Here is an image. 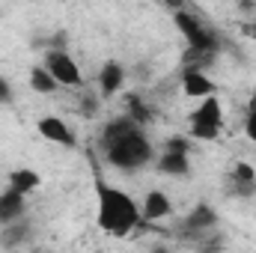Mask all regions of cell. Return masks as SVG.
Returning a JSON list of instances; mask_svg holds the SVG:
<instances>
[{
  "label": "cell",
  "instance_id": "obj_1",
  "mask_svg": "<svg viewBox=\"0 0 256 253\" xmlns=\"http://www.w3.org/2000/svg\"><path fill=\"white\" fill-rule=\"evenodd\" d=\"M98 149H102L104 161L122 173H137V170L149 167L155 158V149H152L143 126L134 122L128 114L104 122V128L98 131Z\"/></svg>",
  "mask_w": 256,
  "mask_h": 253
},
{
  "label": "cell",
  "instance_id": "obj_2",
  "mask_svg": "<svg viewBox=\"0 0 256 253\" xmlns=\"http://www.w3.org/2000/svg\"><path fill=\"white\" fill-rule=\"evenodd\" d=\"M96 220L108 236H128L140 220V202L116 185H96Z\"/></svg>",
  "mask_w": 256,
  "mask_h": 253
},
{
  "label": "cell",
  "instance_id": "obj_3",
  "mask_svg": "<svg viewBox=\"0 0 256 253\" xmlns=\"http://www.w3.org/2000/svg\"><path fill=\"white\" fill-rule=\"evenodd\" d=\"M220 128H224V104L218 96H206L200 98V104L191 110L188 116V134L194 140H218L220 137Z\"/></svg>",
  "mask_w": 256,
  "mask_h": 253
},
{
  "label": "cell",
  "instance_id": "obj_4",
  "mask_svg": "<svg viewBox=\"0 0 256 253\" xmlns=\"http://www.w3.org/2000/svg\"><path fill=\"white\" fill-rule=\"evenodd\" d=\"M173 24H176V30L188 39V48H208V51H218V48H220L218 36L200 21V15H191L188 9H176V12H173Z\"/></svg>",
  "mask_w": 256,
  "mask_h": 253
},
{
  "label": "cell",
  "instance_id": "obj_5",
  "mask_svg": "<svg viewBox=\"0 0 256 253\" xmlns=\"http://www.w3.org/2000/svg\"><path fill=\"white\" fill-rule=\"evenodd\" d=\"M42 66L57 78V84L60 86H84V74H80V66L74 63V57L68 54V51H63V48H51L48 54H45V60H42Z\"/></svg>",
  "mask_w": 256,
  "mask_h": 253
},
{
  "label": "cell",
  "instance_id": "obj_6",
  "mask_svg": "<svg viewBox=\"0 0 256 253\" xmlns=\"http://www.w3.org/2000/svg\"><path fill=\"white\" fill-rule=\"evenodd\" d=\"M36 131L48 140V143H57V146H66V149H72L74 143H78V137H74V131H72V126L66 122V120H60V116H42L39 122H36Z\"/></svg>",
  "mask_w": 256,
  "mask_h": 253
},
{
  "label": "cell",
  "instance_id": "obj_7",
  "mask_svg": "<svg viewBox=\"0 0 256 253\" xmlns=\"http://www.w3.org/2000/svg\"><path fill=\"white\" fill-rule=\"evenodd\" d=\"M182 92L188 96V98H206V96H214L218 92V86H214V80L202 72V68H191V66H185L182 68Z\"/></svg>",
  "mask_w": 256,
  "mask_h": 253
},
{
  "label": "cell",
  "instance_id": "obj_8",
  "mask_svg": "<svg viewBox=\"0 0 256 253\" xmlns=\"http://www.w3.org/2000/svg\"><path fill=\"white\" fill-rule=\"evenodd\" d=\"M24 214H27V194L6 185V190L0 194V226L12 224V220H21Z\"/></svg>",
  "mask_w": 256,
  "mask_h": 253
},
{
  "label": "cell",
  "instance_id": "obj_9",
  "mask_svg": "<svg viewBox=\"0 0 256 253\" xmlns=\"http://www.w3.org/2000/svg\"><path fill=\"white\" fill-rule=\"evenodd\" d=\"M155 170H158L161 176L182 179V176L191 173V158H188V152H170V149H164V152L155 158Z\"/></svg>",
  "mask_w": 256,
  "mask_h": 253
},
{
  "label": "cell",
  "instance_id": "obj_10",
  "mask_svg": "<svg viewBox=\"0 0 256 253\" xmlns=\"http://www.w3.org/2000/svg\"><path fill=\"white\" fill-rule=\"evenodd\" d=\"M122 86H126V66L116 63V60H108V63L102 66V72H98V92L104 98H110Z\"/></svg>",
  "mask_w": 256,
  "mask_h": 253
},
{
  "label": "cell",
  "instance_id": "obj_11",
  "mask_svg": "<svg viewBox=\"0 0 256 253\" xmlns=\"http://www.w3.org/2000/svg\"><path fill=\"white\" fill-rule=\"evenodd\" d=\"M170 212H173V202H170V196H167L164 190L152 188L143 196V202H140L143 220H164V218H170Z\"/></svg>",
  "mask_w": 256,
  "mask_h": 253
},
{
  "label": "cell",
  "instance_id": "obj_12",
  "mask_svg": "<svg viewBox=\"0 0 256 253\" xmlns=\"http://www.w3.org/2000/svg\"><path fill=\"white\" fill-rule=\"evenodd\" d=\"M230 188L238 196H250L256 190V170L248 161H236L232 170H230Z\"/></svg>",
  "mask_w": 256,
  "mask_h": 253
},
{
  "label": "cell",
  "instance_id": "obj_13",
  "mask_svg": "<svg viewBox=\"0 0 256 253\" xmlns=\"http://www.w3.org/2000/svg\"><path fill=\"white\" fill-rule=\"evenodd\" d=\"M218 226V212L208 206V202H200L188 212V218L182 220V230H191V232H202V230H214Z\"/></svg>",
  "mask_w": 256,
  "mask_h": 253
},
{
  "label": "cell",
  "instance_id": "obj_14",
  "mask_svg": "<svg viewBox=\"0 0 256 253\" xmlns=\"http://www.w3.org/2000/svg\"><path fill=\"white\" fill-rule=\"evenodd\" d=\"M27 238H30V226L24 224V218L3 224V230H0V248H21Z\"/></svg>",
  "mask_w": 256,
  "mask_h": 253
},
{
  "label": "cell",
  "instance_id": "obj_15",
  "mask_svg": "<svg viewBox=\"0 0 256 253\" xmlns=\"http://www.w3.org/2000/svg\"><path fill=\"white\" fill-rule=\"evenodd\" d=\"M9 188L21 190V194H33V190L42 185V176L36 173V170H30V167H18V170H12L9 173Z\"/></svg>",
  "mask_w": 256,
  "mask_h": 253
},
{
  "label": "cell",
  "instance_id": "obj_16",
  "mask_svg": "<svg viewBox=\"0 0 256 253\" xmlns=\"http://www.w3.org/2000/svg\"><path fill=\"white\" fill-rule=\"evenodd\" d=\"M30 86H33L39 96H51L60 84H57V78H54L45 66H33V68H30Z\"/></svg>",
  "mask_w": 256,
  "mask_h": 253
},
{
  "label": "cell",
  "instance_id": "obj_17",
  "mask_svg": "<svg viewBox=\"0 0 256 253\" xmlns=\"http://www.w3.org/2000/svg\"><path fill=\"white\" fill-rule=\"evenodd\" d=\"M126 108H128V116H131L134 122H140V126H146V122H149V116H152V110L146 108V102H143L140 96H128Z\"/></svg>",
  "mask_w": 256,
  "mask_h": 253
},
{
  "label": "cell",
  "instance_id": "obj_18",
  "mask_svg": "<svg viewBox=\"0 0 256 253\" xmlns=\"http://www.w3.org/2000/svg\"><path fill=\"white\" fill-rule=\"evenodd\" d=\"M78 114H80L84 120H96V114H98V96H96V92H86V90H80Z\"/></svg>",
  "mask_w": 256,
  "mask_h": 253
},
{
  "label": "cell",
  "instance_id": "obj_19",
  "mask_svg": "<svg viewBox=\"0 0 256 253\" xmlns=\"http://www.w3.org/2000/svg\"><path fill=\"white\" fill-rule=\"evenodd\" d=\"M244 134H248L250 143H256V92L250 96L248 110H244Z\"/></svg>",
  "mask_w": 256,
  "mask_h": 253
},
{
  "label": "cell",
  "instance_id": "obj_20",
  "mask_svg": "<svg viewBox=\"0 0 256 253\" xmlns=\"http://www.w3.org/2000/svg\"><path fill=\"white\" fill-rule=\"evenodd\" d=\"M164 149H170V152H188V149H191V143H188L185 137H170Z\"/></svg>",
  "mask_w": 256,
  "mask_h": 253
},
{
  "label": "cell",
  "instance_id": "obj_21",
  "mask_svg": "<svg viewBox=\"0 0 256 253\" xmlns=\"http://www.w3.org/2000/svg\"><path fill=\"white\" fill-rule=\"evenodd\" d=\"M12 102H15V92H12L9 80H3V78H0V104H12Z\"/></svg>",
  "mask_w": 256,
  "mask_h": 253
},
{
  "label": "cell",
  "instance_id": "obj_22",
  "mask_svg": "<svg viewBox=\"0 0 256 253\" xmlns=\"http://www.w3.org/2000/svg\"><path fill=\"white\" fill-rule=\"evenodd\" d=\"M164 3H167L173 12H176V9H185V0H164Z\"/></svg>",
  "mask_w": 256,
  "mask_h": 253
}]
</instances>
